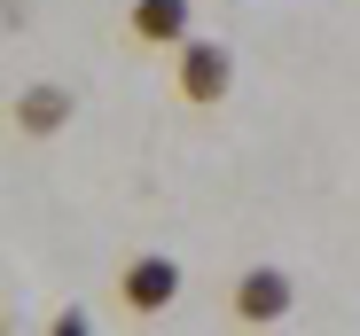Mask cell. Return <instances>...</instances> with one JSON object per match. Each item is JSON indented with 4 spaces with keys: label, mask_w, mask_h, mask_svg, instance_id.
Returning a JSON list of instances; mask_svg holds the SVG:
<instances>
[{
    "label": "cell",
    "mask_w": 360,
    "mask_h": 336,
    "mask_svg": "<svg viewBox=\"0 0 360 336\" xmlns=\"http://www.w3.org/2000/svg\"><path fill=\"white\" fill-rule=\"evenodd\" d=\"M47 328H55V336H86V313H79V305H63V313H55Z\"/></svg>",
    "instance_id": "cell-6"
},
{
    "label": "cell",
    "mask_w": 360,
    "mask_h": 336,
    "mask_svg": "<svg viewBox=\"0 0 360 336\" xmlns=\"http://www.w3.org/2000/svg\"><path fill=\"white\" fill-rule=\"evenodd\" d=\"M126 32H134V47H180L196 32V8H188V0H134Z\"/></svg>",
    "instance_id": "cell-5"
},
{
    "label": "cell",
    "mask_w": 360,
    "mask_h": 336,
    "mask_svg": "<svg viewBox=\"0 0 360 336\" xmlns=\"http://www.w3.org/2000/svg\"><path fill=\"white\" fill-rule=\"evenodd\" d=\"M290 305H297V282H290L282 266H243L235 290H227V313L243 321V328H282Z\"/></svg>",
    "instance_id": "cell-3"
},
{
    "label": "cell",
    "mask_w": 360,
    "mask_h": 336,
    "mask_svg": "<svg viewBox=\"0 0 360 336\" xmlns=\"http://www.w3.org/2000/svg\"><path fill=\"white\" fill-rule=\"evenodd\" d=\"M71 109H79V94H71L63 79H32V86L8 102V126H16L24 141H55V133L71 126Z\"/></svg>",
    "instance_id": "cell-4"
},
{
    "label": "cell",
    "mask_w": 360,
    "mask_h": 336,
    "mask_svg": "<svg viewBox=\"0 0 360 336\" xmlns=\"http://www.w3.org/2000/svg\"><path fill=\"white\" fill-rule=\"evenodd\" d=\"M172 94L188 102V109H219V102L235 94V47L188 32V39L172 47Z\"/></svg>",
    "instance_id": "cell-1"
},
{
    "label": "cell",
    "mask_w": 360,
    "mask_h": 336,
    "mask_svg": "<svg viewBox=\"0 0 360 336\" xmlns=\"http://www.w3.org/2000/svg\"><path fill=\"white\" fill-rule=\"evenodd\" d=\"M110 297H117V313H134V321L172 313V305H180V258H165V250H134L126 266H117Z\"/></svg>",
    "instance_id": "cell-2"
}]
</instances>
